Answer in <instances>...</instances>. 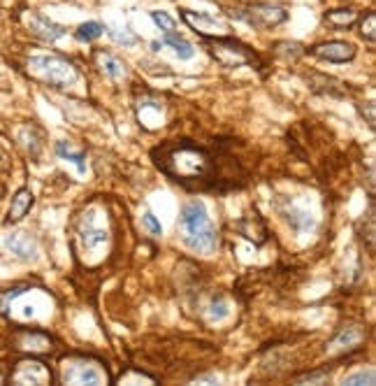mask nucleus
<instances>
[{"mask_svg":"<svg viewBox=\"0 0 376 386\" xmlns=\"http://www.w3.org/2000/svg\"><path fill=\"white\" fill-rule=\"evenodd\" d=\"M151 161L170 182L190 193H228L248 182V170L230 151V142L170 140L151 149Z\"/></svg>","mask_w":376,"mask_h":386,"instance_id":"f257e3e1","label":"nucleus"},{"mask_svg":"<svg viewBox=\"0 0 376 386\" xmlns=\"http://www.w3.org/2000/svg\"><path fill=\"white\" fill-rule=\"evenodd\" d=\"M179 231L181 240L188 249L197 251V254H209L219 247V235H216V229L207 214L205 202L200 200H190L181 207L179 214Z\"/></svg>","mask_w":376,"mask_h":386,"instance_id":"f03ea898","label":"nucleus"},{"mask_svg":"<svg viewBox=\"0 0 376 386\" xmlns=\"http://www.w3.org/2000/svg\"><path fill=\"white\" fill-rule=\"evenodd\" d=\"M28 73L37 81L54 88H68L79 79L77 68L61 56H33L28 61Z\"/></svg>","mask_w":376,"mask_h":386,"instance_id":"7ed1b4c3","label":"nucleus"},{"mask_svg":"<svg viewBox=\"0 0 376 386\" xmlns=\"http://www.w3.org/2000/svg\"><path fill=\"white\" fill-rule=\"evenodd\" d=\"M209 54L221 63L223 68H241V66H260V59L253 49H248L244 42L235 37H205Z\"/></svg>","mask_w":376,"mask_h":386,"instance_id":"20e7f679","label":"nucleus"},{"mask_svg":"<svg viewBox=\"0 0 376 386\" xmlns=\"http://www.w3.org/2000/svg\"><path fill=\"white\" fill-rule=\"evenodd\" d=\"M230 15L253 28H277L279 23H284L288 19V12L286 10L274 8V5H267V3H253V5H246V8H237Z\"/></svg>","mask_w":376,"mask_h":386,"instance_id":"39448f33","label":"nucleus"},{"mask_svg":"<svg viewBox=\"0 0 376 386\" xmlns=\"http://www.w3.org/2000/svg\"><path fill=\"white\" fill-rule=\"evenodd\" d=\"M103 370L91 365L88 358L75 356L66 360V365H63V382L68 384H103Z\"/></svg>","mask_w":376,"mask_h":386,"instance_id":"423d86ee","label":"nucleus"},{"mask_svg":"<svg viewBox=\"0 0 376 386\" xmlns=\"http://www.w3.org/2000/svg\"><path fill=\"white\" fill-rule=\"evenodd\" d=\"M10 379L14 384H52L54 375H52V370H49V365L42 363V360L23 358L14 365Z\"/></svg>","mask_w":376,"mask_h":386,"instance_id":"0eeeda50","label":"nucleus"},{"mask_svg":"<svg viewBox=\"0 0 376 386\" xmlns=\"http://www.w3.org/2000/svg\"><path fill=\"white\" fill-rule=\"evenodd\" d=\"M316 59L328 61V63H346L355 56V47L350 42H342V40H330V42H321L314 44L309 49Z\"/></svg>","mask_w":376,"mask_h":386,"instance_id":"6e6552de","label":"nucleus"},{"mask_svg":"<svg viewBox=\"0 0 376 386\" xmlns=\"http://www.w3.org/2000/svg\"><path fill=\"white\" fill-rule=\"evenodd\" d=\"M17 349L30 354H47L54 349V340L44 331H21L17 338Z\"/></svg>","mask_w":376,"mask_h":386,"instance_id":"1a4fd4ad","label":"nucleus"},{"mask_svg":"<svg viewBox=\"0 0 376 386\" xmlns=\"http://www.w3.org/2000/svg\"><path fill=\"white\" fill-rule=\"evenodd\" d=\"M5 247L21 261H35L37 258V244L35 240L26 235V233H12L5 238Z\"/></svg>","mask_w":376,"mask_h":386,"instance_id":"9d476101","label":"nucleus"},{"mask_svg":"<svg viewBox=\"0 0 376 386\" xmlns=\"http://www.w3.org/2000/svg\"><path fill=\"white\" fill-rule=\"evenodd\" d=\"M362 340H365V333H362V328L353 326V328H344L342 333H337L333 340H330L328 345V354H344V351H350L355 349Z\"/></svg>","mask_w":376,"mask_h":386,"instance_id":"9b49d317","label":"nucleus"},{"mask_svg":"<svg viewBox=\"0 0 376 386\" xmlns=\"http://www.w3.org/2000/svg\"><path fill=\"white\" fill-rule=\"evenodd\" d=\"M28 26H30V30H33V35L42 37V40H47V42H54L66 35V28H63L61 23L52 21V19L44 17V15H30Z\"/></svg>","mask_w":376,"mask_h":386,"instance_id":"f8f14e48","label":"nucleus"},{"mask_svg":"<svg viewBox=\"0 0 376 386\" xmlns=\"http://www.w3.org/2000/svg\"><path fill=\"white\" fill-rule=\"evenodd\" d=\"M33 202H35V198H33V193H30V189H19V191L14 193V198H12V205L8 212V224L21 221L30 212Z\"/></svg>","mask_w":376,"mask_h":386,"instance_id":"ddd939ff","label":"nucleus"},{"mask_svg":"<svg viewBox=\"0 0 376 386\" xmlns=\"http://www.w3.org/2000/svg\"><path fill=\"white\" fill-rule=\"evenodd\" d=\"M95 61H98V68L103 70L110 79H121L126 75V63H121L117 56L98 52L95 54Z\"/></svg>","mask_w":376,"mask_h":386,"instance_id":"4468645a","label":"nucleus"},{"mask_svg":"<svg viewBox=\"0 0 376 386\" xmlns=\"http://www.w3.org/2000/svg\"><path fill=\"white\" fill-rule=\"evenodd\" d=\"M181 17H184V21L190 23V26L195 28V33H200L202 37L207 35L209 26H212V28H214V26L219 28V21H216L214 17L205 15V12H190V10H181Z\"/></svg>","mask_w":376,"mask_h":386,"instance_id":"2eb2a0df","label":"nucleus"},{"mask_svg":"<svg viewBox=\"0 0 376 386\" xmlns=\"http://www.w3.org/2000/svg\"><path fill=\"white\" fill-rule=\"evenodd\" d=\"M161 44H170V47L177 52V56H179V59H193V54H195L193 44H190L186 37H181L179 33H177V30L163 33V42Z\"/></svg>","mask_w":376,"mask_h":386,"instance_id":"dca6fc26","label":"nucleus"},{"mask_svg":"<svg viewBox=\"0 0 376 386\" xmlns=\"http://www.w3.org/2000/svg\"><path fill=\"white\" fill-rule=\"evenodd\" d=\"M355 19H358V15H355L353 10H330V12H325V21L335 28H348Z\"/></svg>","mask_w":376,"mask_h":386,"instance_id":"f3484780","label":"nucleus"},{"mask_svg":"<svg viewBox=\"0 0 376 386\" xmlns=\"http://www.w3.org/2000/svg\"><path fill=\"white\" fill-rule=\"evenodd\" d=\"M56 154H59L61 158H66V161H70V163H75L79 173H84V170H86V156H84V151H72L68 142H59V144H56Z\"/></svg>","mask_w":376,"mask_h":386,"instance_id":"a211bd4d","label":"nucleus"},{"mask_svg":"<svg viewBox=\"0 0 376 386\" xmlns=\"http://www.w3.org/2000/svg\"><path fill=\"white\" fill-rule=\"evenodd\" d=\"M103 30H105L103 23H98V21H86V23H81V26L77 28V33H75V37H77L79 42H93V40H98V37L103 35Z\"/></svg>","mask_w":376,"mask_h":386,"instance_id":"6ab92c4d","label":"nucleus"},{"mask_svg":"<svg viewBox=\"0 0 376 386\" xmlns=\"http://www.w3.org/2000/svg\"><path fill=\"white\" fill-rule=\"evenodd\" d=\"M360 35L365 37L369 44L376 42V15L374 12H367V15L360 19Z\"/></svg>","mask_w":376,"mask_h":386,"instance_id":"aec40b11","label":"nucleus"},{"mask_svg":"<svg viewBox=\"0 0 376 386\" xmlns=\"http://www.w3.org/2000/svg\"><path fill=\"white\" fill-rule=\"evenodd\" d=\"M107 33H110L117 42L123 44V47H132V44H137V35L130 33V30H121V28L110 26V28H107Z\"/></svg>","mask_w":376,"mask_h":386,"instance_id":"412c9836","label":"nucleus"},{"mask_svg":"<svg viewBox=\"0 0 376 386\" xmlns=\"http://www.w3.org/2000/svg\"><path fill=\"white\" fill-rule=\"evenodd\" d=\"M290 212H293V217H288V219L293 221V226H295L297 231H304V229H309V226H314L311 214L302 212V210H295V207H290Z\"/></svg>","mask_w":376,"mask_h":386,"instance_id":"4be33fe9","label":"nucleus"},{"mask_svg":"<svg viewBox=\"0 0 376 386\" xmlns=\"http://www.w3.org/2000/svg\"><path fill=\"white\" fill-rule=\"evenodd\" d=\"M151 19L158 23V28L163 30V33H170V30H177V21L172 19L168 12H151Z\"/></svg>","mask_w":376,"mask_h":386,"instance_id":"5701e85b","label":"nucleus"},{"mask_svg":"<svg viewBox=\"0 0 376 386\" xmlns=\"http://www.w3.org/2000/svg\"><path fill=\"white\" fill-rule=\"evenodd\" d=\"M81 240H84L86 247H95V244L105 242V240H107V233H105L103 229H88V231L81 233Z\"/></svg>","mask_w":376,"mask_h":386,"instance_id":"b1692460","label":"nucleus"},{"mask_svg":"<svg viewBox=\"0 0 376 386\" xmlns=\"http://www.w3.org/2000/svg\"><path fill=\"white\" fill-rule=\"evenodd\" d=\"M344 384H350V386H358V384H374V370H360L355 372V375H348L346 379H344Z\"/></svg>","mask_w":376,"mask_h":386,"instance_id":"393cba45","label":"nucleus"},{"mask_svg":"<svg viewBox=\"0 0 376 386\" xmlns=\"http://www.w3.org/2000/svg\"><path fill=\"white\" fill-rule=\"evenodd\" d=\"M144 224H146V229L151 231V235H163V226H161V221H158L154 217V212L151 210H146L144 212Z\"/></svg>","mask_w":376,"mask_h":386,"instance_id":"a878e982","label":"nucleus"},{"mask_svg":"<svg viewBox=\"0 0 376 386\" xmlns=\"http://www.w3.org/2000/svg\"><path fill=\"white\" fill-rule=\"evenodd\" d=\"M325 379H328V370H318V372H307V375L297 377L295 382L304 384V382H325Z\"/></svg>","mask_w":376,"mask_h":386,"instance_id":"bb28decb","label":"nucleus"},{"mask_svg":"<svg viewBox=\"0 0 376 386\" xmlns=\"http://www.w3.org/2000/svg\"><path fill=\"white\" fill-rule=\"evenodd\" d=\"M360 115H367V124H369V128H374V103H367V107H362L360 105Z\"/></svg>","mask_w":376,"mask_h":386,"instance_id":"cd10ccee","label":"nucleus"},{"mask_svg":"<svg viewBox=\"0 0 376 386\" xmlns=\"http://www.w3.org/2000/svg\"><path fill=\"white\" fill-rule=\"evenodd\" d=\"M3 158H5V154H3V151H0V161H3Z\"/></svg>","mask_w":376,"mask_h":386,"instance_id":"c85d7f7f","label":"nucleus"},{"mask_svg":"<svg viewBox=\"0 0 376 386\" xmlns=\"http://www.w3.org/2000/svg\"><path fill=\"white\" fill-rule=\"evenodd\" d=\"M0 382H3V375H0Z\"/></svg>","mask_w":376,"mask_h":386,"instance_id":"c756f323","label":"nucleus"}]
</instances>
